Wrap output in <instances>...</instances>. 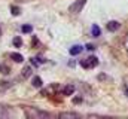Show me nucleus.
<instances>
[{
  "label": "nucleus",
  "mask_w": 128,
  "mask_h": 119,
  "mask_svg": "<svg viewBox=\"0 0 128 119\" xmlns=\"http://www.w3.org/2000/svg\"><path fill=\"white\" fill-rule=\"evenodd\" d=\"M74 85H72V84H70V85H66V86H64L63 88V94L64 95H73V92H74Z\"/></svg>",
  "instance_id": "obj_6"
},
{
  "label": "nucleus",
  "mask_w": 128,
  "mask_h": 119,
  "mask_svg": "<svg viewBox=\"0 0 128 119\" xmlns=\"http://www.w3.org/2000/svg\"><path fill=\"white\" fill-rule=\"evenodd\" d=\"M33 86H34V88H40V86H42V79H40L39 76H34V78H33Z\"/></svg>",
  "instance_id": "obj_9"
},
{
  "label": "nucleus",
  "mask_w": 128,
  "mask_h": 119,
  "mask_svg": "<svg viewBox=\"0 0 128 119\" xmlns=\"http://www.w3.org/2000/svg\"><path fill=\"white\" fill-rule=\"evenodd\" d=\"M85 3H86V0H76V2H73V4H72L68 9H70V12H73V14H79V12L82 10V8L85 6Z\"/></svg>",
  "instance_id": "obj_3"
},
{
  "label": "nucleus",
  "mask_w": 128,
  "mask_h": 119,
  "mask_svg": "<svg viewBox=\"0 0 128 119\" xmlns=\"http://www.w3.org/2000/svg\"><path fill=\"white\" fill-rule=\"evenodd\" d=\"M80 52H82V46H80V45H74V46L70 48V54H72V55H78V54H80Z\"/></svg>",
  "instance_id": "obj_7"
},
{
  "label": "nucleus",
  "mask_w": 128,
  "mask_h": 119,
  "mask_svg": "<svg viewBox=\"0 0 128 119\" xmlns=\"http://www.w3.org/2000/svg\"><path fill=\"white\" fill-rule=\"evenodd\" d=\"M22 31H24V33H30V31H32V26H24V27H22Z\"/></svg>",
  "instance_id": "obj_13"
},
{
  "label": "nucleus",
  "mask_w": 128,
  "mask_h": 119,
  "mask_svg": "<svg viewBox=\"0 0 128 119\" xmlns=\"http://www.w3.org/2000/svg\"><path fill=\"white\" fill-rule=\"evenodd\" d=\"M91 34H92V37H98L100 34H101V30L98 26H92L91 27Z\"/></svg>",
  "instance_id": "obj_8"
},
{
  "label": "nucleus",
  "mask_w": 128,
  "mask_h": 119,
  "mask_svg": "<svg viewBox=\"0 0 128 119\" xmlns=\"http://www.w3.org/2000/svg\"><path fill=\"white\" fill-rule=\"evenodd\" d=\"M4 116H8V109H6V106H3L0 103V118H4Z\"/></svg>",
  "instance_id": "obj_10"
},
{
  "label": "nucleus",
  "mask_w": 128,
  "mask_h": 119,
  "mask_svg": "<svg viewBox=\"0 0 128 119\" xmlns=\"http://www.w3.org/2000/svg\"><path fill=\"white\" fill-rule=\"evenodd\" d=\"M12 14H14V15H20V8H16V6L12 8Z\"/></svg>",
  "instance_id": "obj_14"
},
{
  "label": "nucleus",
  "mask_w": 128,
  "mask_h": 119,
  "mask_svg": "<svg viewBox=\"0 0 128 119\" xmlns=\"http://www.w3.org/2000/svg\"><path fill=\"white\" fill-rule=\"evenodd\" d=\"M124 46H125V49L128 51V34H127V37H125V40H124Z\"/></svg>",
  "instance_id": "obj_16"
},
{
  "label": "nucleus",
  "mask_w": 128,
  "mask_h": 119,
  "mask_svg": "<svg viewBox=\"0 0 128 119\" xmlns=\"http://www.w3.org/2000/svg\"><path fill=\"white\" fill-rule=\"evenodd\" d=\"M24 113L30 119H49L51 118V113H48L45 110H40L37 107H30V106L24 107Z\"/></svg>",
  "instance_id": "obj_1"
},
{
  "label": "nucleus",
  "mask_w": 128,
  "mask_h": 119,
  "mask_svg": "<svg viewBox=\"0 0 128 119\" xmlns=\"http://www.w3.org/2000/svg\"><path fill=\"white\" fill-rule=\"evenodd\" d=\"M119 27H121V24H119L118 21H109V22H107V30H109V31H118Z\"/></svg>",
  "instance_id": "obj_5"
},
{
  "label": "nucleus",
  "mask_w": 128,
  "mask_h": 119,
  "mask_svg": "<svg viewBox=\"0 0 128 119\" xmlns=\"http://www.w3.org/2000/svg\"><path fill=\"white\" fill-rule=\"evenodd\" d=\"M58 118L60 119H74V118H79V115L74 113V112H61V113H58Z\"/></svg>",
  "instance_id": "obj_4"
},
{
  "label": "nucleus",
  "mask_w": 128,
  "mask_h": 119,
  "mask_svg": "<svg viewBox=\"0 0 128 119\" xmlns=\"http://www.w3.org/2000/svg\"><path fill=\"white\" fill-rule=\"evenodd\" d=\"M30 74H32V70H30V68H28V67H27V68H24V70H22V76H24V78H28V76H30Z\"/></svg>",
  "instance_id": "obj_12"
},
{
  "label": "nucleus",
  "mask_w": 128,
  "mask_h": 119,
  "mask_svg": "<svg viewBox=\"0 0 128 119\" xmlns=\"http://www.w3.org/2000/svg\"><path fill=\"white\" fill-rule=\"evenodd\" d=\"M14 43H15L16 46H20V45H21V39H20V37H16V39L14 40Z\"/></svg>",
  "instance_id": "obj_15"
},
{
  "label": "nucleus",
  "mask_w": 128,
  "mask_h": 119,
  "mask_svg": "<svg viewBox=\"0 0 128 119\" xmlns=\"http://www.w3.org/2000/svg\"><path fill=\"white\" fill-rule=\"evenodd\" d=\"M10 57H12V60H15L16 62H21V61L24 60V58H22V55H21V54H16V52H15V54H12Z\"/></svg>",
  "instance_id": "obj_11"
},
{
  "label": "nucleus",
  "mask_w": 128,
  "mask_h": 119,
  "mask_svg": "<svg viewBox=\"0 0 128 119\" xmlns=\"http://www.w3.org/2000/svg\"><path fill=\"white\" fill-rule=\"evenodd\" d=\"M97 64H98L97 57H90V58L82 60V61H80V66H82L84 68H92V67H96Z\"/></svg>",
  "instance_id": "obj_2"
}]
</instances>
